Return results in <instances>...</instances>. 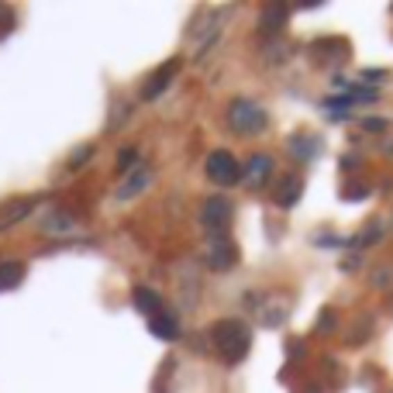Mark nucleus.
Segmentation results:
<instances>
[{"label": "nucleus", "instance_id": "1", "mask_svg": "<svg viewBox=\"0 0 393 393\" xmlns=\"http://www.w3.org/2000/svg\"><path fill=\"white\" fill-rule=\"evenodd\" d=\"M249 345H252V335L242 321H221L214 328V349L224 362H242Z\"/></svg>", "mask_w": 393, "mask_h": 393}, {"label": "nucleus", "instance_id": "2", "mask_svg": "<svg viewBox=\"0 0 393 393\" xmlns=\"http://www.w3.org/2000/svg\"><path fill=\"white\" fill-rule=\"evenodd\" d=\"M207 176L214 183H221V187H231V183H238V162L228 152H214L207 159Z\"/></svg>", "mask_w": 393, "mask_h": 393}, {"label": "nucleus", "instance_id": "3", "mask_svg": "<svg viewBox=\"0 0 393 393\" xmlns=\"http://www.w3.org/2000/svg\"><path fill=\"white\" fill-rule=\"evenodd\" d=\"M231 124H235L238 131H262V124H266V114H262L256 103H249V100H238V103L231 107Z\"/></svg>", "mask_w": 393, "mask_h": 393}, {"label": "nucleus", "instance_id": "4", "mask_svg": "<svg viewBox=\"0 0 393 393\" xmlns=\"http://www.w3.org/2000/svg\"><path fill=\"white\" fill-rule=\"evenodd\" d=\"M203 221H207L210 228H224V224L231 221V207H228V200H207V207H203Z\"/></svg>", "mask_w": 393, "mask_h": 393}, {"label": "nucleus", "instance_id": "5", "mask_svg": "<svg viewBox=\"0 0 393 393\" xmlns=\"http://www.w3.org/2000/svg\"><path fill=\"white\" fill-rule=\"evenodd\" d=\"M245 176H249V183H262V180L269 176V159H266V156H256V159L249 162V173H245Z\"/></svg>", "mask_w": 393, "mask_h": 393}]
</instances>
